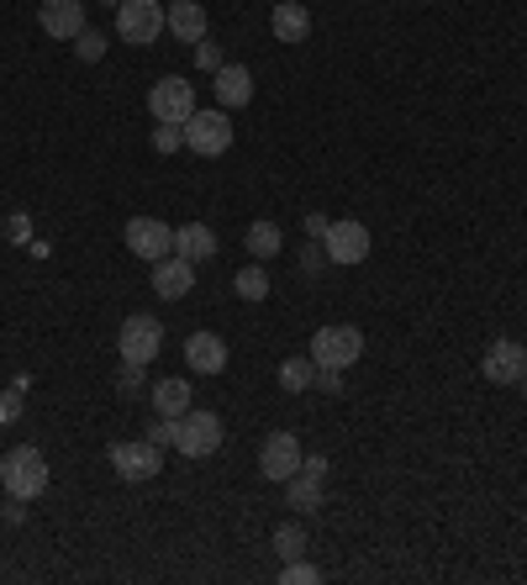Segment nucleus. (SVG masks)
Returning <instances> with one entry per match:
<instances>
[{
  "label": "nucleus",
  "instance_id": "obj_1",
  "mask_svg": "<svg viewBox=\"0 0 527 585\" xmlns=\"http://www.w3.org/2000/svg\"><path fill=\"white\" fill-rule=\"evenodd\" d=\"M0 480H6V496L32 501V496L49 490V459H43L32 443H22V448H11V454L0 459Z\"/></svg>",
  "mask_w": 527,
  "mask_h": 585
},
{
  "label": "nucleus",
  "instance_id": "obj_2",
  "mask_svg": "<svg viewBox=\"0 0 527 585\" xmlns=\"http://www.w3.org/2000/svg\"><path fill=\"white\" fill-rule=\"evenodd\" d=\"M359 354H364V333L348 327V322H333V327H316L312 333L316 369H348V365H359Z\"/></svg>",
  "mask_w": 527,
  "mask_h": 585
},
{
  "label": "nucleus",
  "instance_id": "obj_3",
  "mask_svg": "<svg viewBox=\"0 0 527 585\" xmlns=\"http://www.w3.org/2000/svg\"><path fill=\"white\" fill-rule=\"evenodd\" d=\"M169 26V11L159 0H121L117 6V37L121 43H159V32Z\"/></svg>",
  "mask_w": 527,
  "mask_h": 585
},
{
  "label": "nucleus",
  "instance_id": "obj_4",
  "mask_svg": "<svg viewBox=\"0 0 527 585\" xmlns=\"http://www.w3.org/2000/svg\"><path fill=\"white\" fill-rule=\"evenodd\" d=\"M174 448L185 454V459H212L216 448H222V416L216 412H185L174 422Z\"/></svg>",
  "mask_w": 527,
  "mask_h": 585
},
{
  "label": "nucleus",
  "instance_id": "obj_5",
  "mask_svg": "<svg viewBox=\"0 0 527 585\" xmlns=\"http://www.w3.org/2000/svg\"><path fill=\"white\" fill-rule=\"evenodd\" d=\"M148 111H153V122L185 127L195 117V85L191 79H180V74H164V79L148 90Z\"/></svg>",
  "mask_w": 527,
  "mask_h": 585
},
{
  "label": "nucleus",
  "instance_id": "obj_6",
  "mask_svg": "<svg viewBox=\"0 0 527 585\" xmlns=\"http://www.w3.org/2000/svg\"><path fill=\"white\" fill-rule=\"evenodd\" d=\"M117 348H121V359H132V365H153V359H159V348H164V327H159V317L132 312V317L121 322Z\"/></svg>",
  "mask_w": 527,
  "mask_h": 585
},
{
  "label": "nucleus",
  "instance_id": "obj_7",
  "mask_svg": "<svg viewBox=\"0 0 527 585\" xmlns=\"http://www.w3.org/2000/svg\"><path fill=\"white\" fill-rule=\"evenodd\" d=\"M185 148L201 153V159H222L227 148H233V122H227V111L216 106V111H195L191 122H185Z\"/></svg>",
  "mask_w": 527,
  "mask_h": 585
},
{
  "label": "nucleus",
  "instance_id": "obj_8",
  "mask_svg": "<svg viewBox=\"0 0 527 585\" xmlns=\"http://www.w3.org/2000/svg\"><path fill=\"white\" fill-rule=\"evenodd\" d=\"M480 375H485L491 386H517L527 375V348L517 338H496L485 348V359H480Z\"/></svg>",
  "mask_w": 527,
  "mask_h": 585
},
{
  "label": "nucleus",
  "instance_id": "obj_9",
  "mask_svg": "<svg viewBox=\"0 0 527 585\" xmlns=\"http://www.w3.org/2000/svg\"><path fill=\"white\" fill-rule=\"evenodd\" d=\"M121 238H127V248H132L138 259H148V264H159V259L174 253V227H164L159 217H132Z\"/></svg>",
  "mask_w": 527,
  "mask_h": 585
},
{
  "label": "nucleus",
  "instance_id": "obj_10",
  "mask_svg": "<svg viewBox=\"0 0 527 585\" xmlns=\"http://www.w3.org/2000/svg\"><path fill=\"white\" fill-rule=\"evenodd\" d=\"M111 469H117L127 486H143V480H153L159 469H164V459H159V443H117L111 448Z\"/></svg>",
  "mask_w": 527,
  "mask_h": 585
},
{
  "label": "nucleus",
  "instance_id": "obj_11",
  "mask_svg": "<svg viewBox=\"0 0 527 585\" xmlns=\"http://www.w3.org/2000/svg\"><path fill=\"white\" fill-rule=\"evenodd\" d=\"M322 253L333 264H364L369 259V227L364 221H333L327 238H322Z\"/></svg>",
  "mask_w": 527,
  "mask_h": 585
},
{
  "label": "nucleus",
  "instance_id": "obj_12",
  "mask_svg": "<svg viewBox=\"0 0 527 585\" xmlns=\"http://www.w3.org/2000/svg\"><path fill=\"white\" fill-rule=\"evenodd\" d=\"M259 469H264V480H280V486H286L290 475L301 469V443H295V433H269L259 448Z\"/></svg>",
  "mask_w": 527,
  "mask_h": 585
},
{
  "label": "nucleus",
  "instance_id": "obj_13",
  "mask_svg": "<svg viewBox=\"0 0 527 585\" xmlns=\"http://www.w3.org/2000/svg\"><path fill=\"white\" fill-rule=\"evenodd\" d=\"M37 26L49 32L53 43H69V37H79V32H85V0H43Z\"/></svg>",
  "mask_w": 527,
  "mask_h": 585
},
{
  "label": "nucleus",
  "instance_id": "obj_14",
  "mask_svg": "<svg viewBox=\"0 0 527 585\" xmlns=\"http://www.w3.org/2000/svg\"><path fill=\"white\" fill-rule=\"evenodd\" d=\"M185 365H191V375H222L227 369V338L222 333H191L185 338Z\"/></svg>",
  "mask_w": 527,
  "mask_h": 585
},
{
  "label": "nucleus",
  "instance_id": "obj_15",
  "mask_svg": "<svg viewBox=\"0 0 527 585\" xmlns=\"http://www.w3.org/2000/svg\"><path fill=\"white\" fill-rule=\"evenodd\" d=\"M153 291L164 295V301H180V295L195 291V264L191 259H180V253H169L153 264Z\"/></svg>",
  "mask_w": 527,
  "mask_h": 585
},
{
  "label": "nucleus",
  "instance_id": "obj_16",
  "mask_svg": "<svg viewBox=\"0 0 527 585\" xmlns=\"http://www.w3.org/2000/svg\"><path fill=\"white\" fill-rule=\"evenodd\" d=\"M212 90H216V106H222V111H238V106L254 100V74L243 69V64H222L212 79Z\"/></svg>",
  "mask_w": 527,
  "mask_h": 585
},
{
  "label": "nucleus",
  "instance_id": "obj_17",
  "mask_svg": "<svg viewBox=\"0 0 527 585\" xmlns=\"http://www.w3.org/2000/svg\"><path fill=\"white\" fill-rule=\"evenodd\" d=\"M269 32H275V43H306L312 11H306L301 0H280V6L269 11Z\"/></svg>",
  "mask_w": 527,
  "mask_h": 585
},
{
  "label": "nucleus",
  "instance_id": "obj_18",
  "mask_svg": "<svg viewBox=\"0 0 527 585\" xmlns=\"http://www.w3.org/2000/svg\"><path fill=\"white\" fill-rule=\"evenodd\" d=\"M174 253L191 259V264H206L216 253V232L206 221H185V227H174Z\"/></svg>",
  "mask_w": 527,
  "mask_h": 585
},
{
  "label": "nucleus",
  "instance_id": "obj_19",
  "mask_svg": "<svg viewBox=\"0 0 527 585\" xmlns=\"http://www.w3.org/2000/svg\"><path fill=\"white\" fill-rule=\"evenodd\" d=\"M169 32H174L180 43H201V37H206V6H201V0H174V6H169Z\"/></svg>",
  "mask_w": 527,
  "mask_h": 585
},
{
  "label": "nucleus",
  "instance_id": "obj_20",
  "mask_svg": "<svg viewBox=\"0 0 527 585\" xmlns=\"http://www.w3.org/2000/svg\"><path fill=\"white\" fill-rule=\"evenodd\" d=\"M153 407H159V416L180 422V416L195 407V401H191V380H180V375H174V380H159V386H153Z\"/></svg>",
  "mask_w": 527,
  "mask_h": 585
},
{
  "label": "nucleus",
  "instance_id": "obj_21",
  "mask_svg": "<svg viewBox=\"0 0 527 585\" xmlns=\"http://www.w3.org/2000/svg\"><path fill=\"white\" fill-rule=\"evenodd\" d=\"M286 507H295V512H316V507H322V475L295 469V475L286 480Z\"/></svg>",
  "mask_w": 527,
  "mask_h": 585
},
{
  "label": "nucleus",
  "instance_id": "obj_22",
  "mask_svg": "<svg viewBox=\"0 0 527 585\" xmlns=\"http://www.w3.org/2000/svg\"><path fill=\"white\" fill-rule=\"evenodd\" d=\"M243 243H248V253H254V259H259V264H269V259H275V253H280V243H286V232H280V227H275V221H254V227H248V238H243Z\"/></svg>",
  "mask_w": 527,
  "mask_h": 585
},
{
  "label": "nucleus",
  "instance_id": "obj_23",
  "mask_svg": "<svg viewBox=\"0 0 527 585\" xmlns=\"http://www.w3.org/2000/svg\"><path fill=\"white\" fill-rule=\"evenodd\" d=\"M269 543H275L280 560H306V528H301V522H280Z\"/></svg>",
  "mask_w": 527,
  "mask_h": 585
},
{
  "label": "nucleus",
  "instance_id": "obj_24",
  "mask_svg": "<svg viewBox=\"0 0 527 585\" xmlns=\"http://www.w3.org/2000/svg\"><path fill=\"white\" fill-rule=\"evenodd\" d=\"M233 291H238L243 301H264V295H269V269H264L259 259H254V264H248V269H238V280H233Z\"/></svg>",
  "mask_w": 527,
  "mask_h": 585
},
{
  "label": "nucleus",
  "instance_id": "obj_25",
  "mask_svg": "<svg viewBox=\"0 0 527 585\" xmlns=\"http://www.w3.org/2000/svg\"><path fill=\"white\" fill-rule=\"evenodd\" d=\"M280 386H286L290 396H301L306 386H316V365L312 359H286V365H280Z\"/></svg>",
  "mask_w": 527,
  "mask_h": 585
},
{
  "label": "nucleus",
  "instance_id": "obj_26",
  "mask_svg": "<svg viewBox=\"0 0 527 585\" xmlns=\"http://www.w3.org/2000/svg\"><path fill=\"white\" fill-rule=\"evenodd\" d=\"M74 53H79L85 64H96V58H106V32H96V26H85V32L74 37Z\"/></svg>",
  "mask_w": 527,
  "mask_h": 585
},
{
  "label": "nucleus",
  "instance_id": "obj_27",
  "mask_svg": "<svg viewBox=\"0 0 527 585\" xmlns=\"http://www.w3.org/2000/svg\"><path fill=\"white\" fill-rule=\"evenodd\" d=\"M280 581H286V585H316V581H322V570H316L312 560H286Z\"/></svg>",
  "mask_w": 527,
  "mask_h": 585
},
{
  "label": "nucleus",
  "instance_id": "obj_28",
  "mask_svg": "<svg viewBox=\"0 0 527 585\" xmlns=\"http://www.w3.org/2000/svg\"><path fill=\"white\" fill-rule=\"evenodd\" d=\"M185 143V127H174V122H159V132H153V148L159 153H174V148Z\"/></svg>",
  "mask_w": 527,
  "mask_h": 585
},
{
  "label": "nucleus",
  "instance_id": "obj_29",
  "mask_svg": "<svg viewBox=\"0 0 527 585\" xmlns=\"http://www.w3.org/2000/svg\"><path fill=\"white\" fill-rule=\"evenodd\" d=\"M143 369H148V365H132V359H121V375H117V390H121V396L143 390Z\"/></svg>",
  "mask_w": 527,
  "mask_h": 585
},
{
  "label": "nucleus",
  "instance_id": "obj_30",
  "mask_svg": "<svg viewBox=\"0 0 527 585\" xmlns=\"http://www.w3.org/2000/svg\"><path fill=\"white\" fill-rule=\"evenodd\" d=\"M22 416V390H6L0 396V422H17Z\"/></svg>",
  "mask_w": 527,
  "mask_h": 585
},
{
  "label": "nucleus",
  "instance_id": "obj_31",
  "mask_svg": "<svg viewBox=\"0 0 527 585\" xmlns=\"http://www.w3.org/2000/svg\"><path fill=\"white\" fill-rule=\"evenodd\" d=\"M148 443H159V448H164V443H174V422H169V416L148 422Z\"/></svg>",
  "mask_w": 527,
  "mask_h": 585
},
{
  "label": "nucleus",
  "instance_id": "obj_32",
  "mask_svg": "<svg viewBox=\"0 0 527 585\" xmlns=\"http://www.w3.org/2000/svg\"><path fill=\"white\" fill-rule=\"evenodd\" d=\"M327 227H333L327 217H316V212H306V232H312V238H327Z\"/></svg>",
  "mask_w": 527,
  "mask_h": 585
},
{
  "label": "nucleus",
  "instance_id": "obj_33",
  "mask_svg": "<svg viewBox=\"0 0 527 585\" xmlns=\"http://www.w3.org/2000/svg\"><path fill=\"white\" fill-rule=\"evenodd\" d=\"M301 469H312V475H322V480H327V459H322V454H312V459H301Z\"/></svg>",
  "mask_w": 527,
  "mask_h": 585
},
{
  "label": "nucleus",
  "instance_id": "obj_34",
  "mask_svg": "<svg viewBox=\"0 0 527 585\" xmlns=\"http://www.w3.org/2000/svg\"><path fill=\"white\" fill-rule=\"evenodd\" d=\"M517 386H523V390H527V375H523V380H517Z\"/></svg>",
  "mask_w": 527,
  "mask_h": 585
},
{
  "label": "nucleus",
  "instance_id": "obj_35",
  "mask_svg": "<svg viewBox=\"0 0 527 585\" xmlns=\"http://www.w3.org/2000/svg\"><path fill=\"white\" fill-rule=\"evenodd\" d=\"M106 6H121V0H106Z\"/></svg>",
  "mask_w": 527,
  "mask_h": 585
},
{
  "label": "nucleus",
  "instance_id": "obj_36",
  "mask_svg": "<svg viewBox=\"0 0 527 585\" xmlns=\"http://www.w3.org/2000/svg\"><path fill=\"white\" fill-rule=\"evenodd\" d=\"M523 348H527V343H523Z\"/></svg>",
  "mask_w": 527,
  "mask_h": 585
}]
</instances>
